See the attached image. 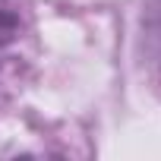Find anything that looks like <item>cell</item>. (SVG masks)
<instances>
[{"label": "cell", "instance_id": "cell-1", "mask_svg": "<svg viewBox=\"0 0 161 161\" xmlns=\"http://www.w3.org/2000/svg\"><path fill=\"white\" fill-rule=\"evenodd\" d=\"M35 54V29L25 0H0V86L25 76Z\"/></svg>", "mask_w": 161, "mask_h": 161}]
</instances>
